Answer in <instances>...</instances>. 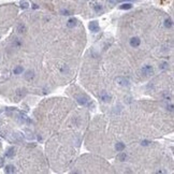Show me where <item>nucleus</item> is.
<instances>
[{
    "mask_svg": "<svg viewBox=\"0 0 174 174\" xmlns=\"http://www.w3.org/2000/svg\"><path fill=\"white\" fill-rule=\"evenodd\" d=\"M115 82L117 83L118 85L122 86V87H128V86L130 85L129 81H128V79H127L126 77H124V76H118V77H116Z\"/></svg>",
    "mask_w": 174,
    "mask_h": 174,
    "instance_id": "obj_1",
    "label": "nucleus"
},
{
    "mask_svg": "<svg viewBox=\"0 0 174 174\" xmlns=\"http://www.w3.org/2000/svg\"><path fill=\"white\" fill-rule=\"evenodd\" d=\"M141 71H142V73L144 75H146V76H149V75H151V74L154 73V69H153V67H151V66H149V64L143 66L142 69H141Z\"/></svg>",
    "mask_w": 174,
    "mask_h": 174,
    "instance_id": "obj_2",
    "label": "nucleus"
},
{
    "mask_svg": "<svg viewBox=\"0 0 174 174\" xmlns=\"http://www.w3.org/2000/svg\"><path fill=\"white\" fill-rule=\"evenodd\" d=\"M129 43H130V46L135 48V47H139V46H140V44H141V40H140V38H137V37H133V38L130 39Z\"/></svg>",
    "mask_w": 174,
    "mask_h": 174,
    "instance_id": "obj_3",
    "label": "nucleus"
},
{
    "mask_svg": "<svg viewBox=\"0 0 174 174\" xmlns=\"http://www.w3.org/2000/svg\"><path fill=\"white\" fill-rule=\"evenodd\" d=\"M76 101L81 104V105H88L89 100L87 97H83V96H77L76 97Z\"/></svg>",
    "mask_w": 174,
    "mask_h": 174,
    "instance_id": "obj_4",
    "label": "nucleus"
},
{
    "mask_svg": "<svg viewBox=\"0 0 174 174\" xmlns=\"http://www.w3.org/2000/svg\"><path fill=\"white\" fill-rule=\"evenodd\" d=\"M26 95V89L24 88H19L15 91V98H16V101H18L19 99H21L24 96Z\"/></svg>",
    "mask_w": 174,
    "mask_h": 174,
    "instance_id": "obj_5",
    "label": "nucleus"
},
{
    "mask_svg": "<svg viewBox=\"0 0 174 174\" xmlns=\"http://www.w3.org/2000/svg\"><path fill=\"white\" fill-rule=\"evenodd\" d=\"M89 29L92 32H98L99 31V24H98V21H96V20L91 21V23L89 24Z\"/></svg>",
    "mask_w": 174,
    "mask_h": 174,
    "instance_id": "obj_6",
    "label": "nucleus"
},
{
    "mask_svg": "<svg viewBox=\"0 0 174 174\" xmlns=\"http://www.w3.org/2000/svg\"><path fill=\"white\" fill-rule=\"evenodd\" d=\"M100 99L102 100L103 102L106 103V102H110V101H111V96L108 95V93H106L105 91H102L100 93Z\"/></svg>",
    "mask_w": 174,
    "mask_h": 174,
    "instance_id": "obj_7",
    "label": "nucleus"
},
{
    "mask_svg": "<svg viewBox=\"0 0 174 174\" xmlns=\"http://www.w3.org/2000/svg\"><path fill=\"white\" fill-rule=\"evenodd\" d=\"M33 77H34V72L32 70L26 71V73H25V79H26V81H31Z\"/></svg>",
    "mask_w": 174,
    "mask_h": 174,
    "instance_id": "obj_8",
    "label": "nucleus"
},
{
    "mask_svg": "<svg viewBox=\"0 0 174 174\" xmlns=\"http://www.w3.org/2000/svg\"><path fill=\"white\" fill-rule=\"evenodd\" d=\"M91 6H92V9L95 10L96 12L102 11V5H101L99 2H92V3H91Z\"/></svg>",
    "mask_w": 174,
    "mask_h": 174,
    "instance_id": "obj_9",
    "label": "nucleus"
},
{
    "mask_svg": "<svg viewBox=\"0 0 174 174\" xmlns=\"http://www.w3.org/2000/svg\"><path fill=\"white\" fill-rule=\"evenodd\" d=\"M125 144L124 143H121V142H118V143H116V145H115V148H116V150L117 151H122L125 149Z\"/></svg>",
    "mask_w": 174,
    "mask_h": 174,
    "instance_id": "obj_10",
    "label": "nucleus"
},
{
    "mask_svg": "<svg viewBox=\"0 0 174 174\" xmlns=\"http://www.w3.org/2000/svg\"><path fill=\"white\" fill-rule=\"evenodd\" d=\"M4 171H5V173H14L15 172V166L12 165V164H8L5 166Z\"/></svg>",
    "mask_w": 174,
    "mask_h": 174,
    "instance_id": "obj_11",
    "label": "nucleus"
},
{
    "mask_svg": "<svg viewBox=\"0 0 174 174\" xmlns=\"http://www.w3.org/2000/svg\"><path fill=\"white\" fill-rule=\"evenodd\" d=\"M76 19L75 18H70L69 20H68V23H67V26L69 27V28H73V27H75L76 26Z\"/></svg>",
    "mask_w": 174,
    "mask_h": 174,
    "instance_id": "obj_12",
    "label": "nucleus"
},
{
    "mask_svg": "<svg viewBox=\"0 0 174 174\" xmlns=\"http://www.w3.org/2000/svg\"><path fill=\"white\" fill-rule=\"evenodd\" d=\"M26 30H27V28H26V26H25L24 24H19V25L17 26V31H18V33H24V32H26Z\"/></svg>",
    "mask_w": 174,
    "mask_h": 174,
    "instance_id": "obj_13",
    "label": "nucleus"
},
{
    "mask_svg": "<svg viewBox=\"0 0 174 174\" xmlns=\"http://www.w3.org/2000/svg\"><path fill=\"white\" fill-rule=\"evenodd\" d=\"M163 25H164V27H165V28H171V27H172V25H173V21H172V19H171V18H166V19H164Z\"/></svg>",
    "mask_w": 174,
    "mask_h": 174,
    "instance_id": "obj_14",
    "label": "nucleus"
},
{
    "mask_svg": "<svg viewBox=\"0 0 174 174\" xmlns=\"http://www.w3.org/2000/svg\"><path fill=\"white\" fill-rule=\"evenodd\" d=\"M14 153H15V149H14L13 147H11V148H9V149H8V151L5 153V157L11 158V157H13V156H14Z\"/></svg>",
    "mask_w": 174,
    "mask_h": 174,
    "instance_id": "obj_15",
    "label": "nucleus"
},
{
    "mask_svg": "<svg viewBox=\"0 0 174 174\" xmlns=\"http://www.w3.org/2000/svg\"><path fill=\"white\" fill-rule=\"evenodd\" d=\"M132 8V4L131 3H122L121 5H119V9L121 10H129V9H131Z\"/></svg>",
    "mask_w": 174,
    "mask_h": 174,
    "instance_id": "obj_16",
    "label": "nucleus"
},
{
    "mask_svg": "<svg viewBox=\"0 0 174 174\" xmlns=\"http://www.w3.org/2000/svg\"><path fill=\"white\" fill-rule=\"evenodd\" d=\"M23 67H21V66H17L15 69H14V71H13V73L14 74H20L21 73V72H23Z\"/></svg>",
    "mask_w": 174,
    "mask_h": 174,
    "instance_id": "obj_17",
    "label": "nucleus"
},
{
    "mask_svg": "<svg viewBox=\"0 0 174 174\" xmlns=\"http://www.w3.org/2000/svg\"><path fill=\"white\" fill-rule=\"evenodd\" d=\"M159 69L160 70H166V69H169V63L168 62H161L160 63V66H159Z\"/></svg>",
    "mask_w": 174,
    "mask_h": 174,
    "instance_id": "obj_18",
    "label": "nucleus"
},
{
    "mask_svg": "<svg viewBox=\"0 0 174 174\" xmlns=\"http://www.w3.org/2000/svg\"><path fill=\"white\" fill-rule=\"evenodd\" d=\"M118 159H119V161H125L126 159H127V155L125 153H120L118 155Z\"/></svg>",
    "mask_w": 174,
    "mask_h": 174,
    "instance_id": "obj_19",
    "label": "nucleus"
},
{
    "mask_svg": "<svg viewBox=\"0 0 174 174\" xmlns=\"http://www.w3.org/2000/svg\"><path fill=\"white\" fill-rule=\"evenodd\" d=\"M28 6H29V3H28L27 1H23V2L20 3V8H21V9H27Z\"/></svg>",
    "mask_w": 174,
    "mask_h": 174,
    "instance_id": "obj_20",
    "label": "nucleus"
},
{
    "mask_svg": "<svg viewBox=\"0 0 174 174\" xmlns=\"http://www.w3.org/2000/svg\"><path fill=\"white\" fill-rule=\"evenodd\" d=\"M163 99H164L165 101H171V100H172V97L169 95V93H164V95H163Z\"/></svg>",
    "mask_w": 174,
    "mask_h": 174,
    "instance_id": "obj_21",
    "label": "nucleus"
},
{
    "mask_svg": "<svg viewBox=\"0 0 174 174\" xmlns=\"http://www.w3.org/2000/svg\"><path fill=\"white\" fill-rule=\"evenodd\" d=\"M141 145H142V146H148V145H150V142L147 141V140H144V141H142Z\"/></svg>",
    "mask_w": 174,
    "mask_h": 174,
    "instance_id": "obj_22",
    "label": "nucleus"
},
{
    "mask_svg": "<svg viewBox=\"0 0 174 174\" xmlns=\"http://www.w3.org/2000/svg\"><path fill=\"white\" fill-rule=\"evenodd\" d=\"M61 14L62 15H70V12L68 10H63V11H61Z\"/></svg>",
    "mask_w": 174,
    "mask_h": 174,
    "instance_id": "obj_23",
    "label": "nucleus"
},
{
    "mask_svg": "<svg viewBox=\"0 0 174 174\" xmlns=\"http://www.w3.org/2000/svg\"><path fill=\"white\" fill-rule=\"evenodd\" d=\"M168 110H170V111H171V112H172V111H173V105H172V103H171V104H170V105H168Z\"/></svg>",
    "mask_w": 174,
    "mask_h": 174,
    "instance_id": "obj_24",
    "label": "nucleus"
},
{
    "mask_svg": "<svg viewBox=\"0 0 174 174\" xmlns=\"http://www.w3.org/2000/svg\"><path fill=\"white\" fill-rule=\"evenodd\" d=\"M129 1H133V0H120V2H129Z\"/></svg>",
    "mask_w": 174,
    "mask_h": 174,
    "instance_id": "obj_25",
    "label": "nucleus"
},
{
    "mask_svg": "<svg viewBox=\"0 0 174 174\" xmlns=\"http://www.w3.org/2000/svg\"><path fill=\"white\" fill-rule=\"evenodd\" d=\"M117 0H108V2H111V3H115Z\"/></svg>",
    "mask_w": 174,
    "mask_h": 174,
    "instance_id": "obj_26",
    "label": "nucleus"
}]
</instances>
